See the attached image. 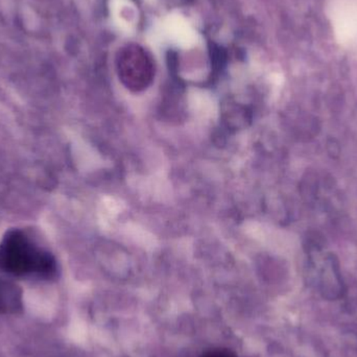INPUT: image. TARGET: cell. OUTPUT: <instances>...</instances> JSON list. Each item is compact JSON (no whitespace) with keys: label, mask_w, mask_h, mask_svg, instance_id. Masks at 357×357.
Instances as JSON below:
<instances>
[{"label":"cell","mask_w":357,"mask_h":357,"mask_svg":"<svg viewBox=\"0 0 357 357\" xmlns=\"http://www.w3.org/2000/svg\"><path fill=\"white\" fill-rule=\"evenodd\" d=\"M201 357H237L234 352L226 348H215V349L208 350Z\"/></svg>","instance_id":"5b68a950"},{"label":"cell","mask_w":357,"mask_h":357,"mask_svg":"<svg viewBox=\"0 0 357 357\" xmlns=\"http://www.w3.org/2000/svg\"><path fill=\"white\" fill-rule=\"evenodd\" d=\"M117 71L121 83L134 92L146 89L155 77L152 59L137 45L127 46L119 52Z\"/></svg>","instance_id":"7a4b0ae2"},{"label":"cell","mask_w":357,"mask_h":357,"mask_svg":"<svg viewBox=\"0 0 357 357\" xmlns=\"http://www.w3.org/2000/svg\"><path fill=\"white\" fill-rule=\"evenodd\" d=\"M0 272L18 278L50 280L58 275V264L31 232L12 229L0 241Z\"/></svg>","instance_id":"6da1fadb"},{"label":"cell","mask_w":357,"mask_h":357,"mask_svg":"<svg viewBox=\"0 0 357 357\" xmlns=\"http://www.w3.org/2000/svg\"><path fill=\"white\" fill-rule=\"evenodd\" d=\"M22 310V291L14 283L0 277V314H16Z\"/></svg>","instance_id":"277c9868"},{"label":"cell","mask_w":357,"mask_h":357,"mask_svg":"<svg viewBox=\"0 0 357 357\" xmlns=\"http://www.w3.org/2000/svg\"><path fill=\"white\" fill-rule=\"evenodd\" d=\"M318 252L321 262L317 259L316 256L312 257V268L318 277V284L324 296L329 298H337L341 296L343 291V282H342L341 273H340L339 264L335 261L333 254L320 255Z\"/></svg>","instance_id":"3957f363"}]
</instances>
